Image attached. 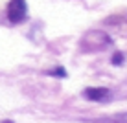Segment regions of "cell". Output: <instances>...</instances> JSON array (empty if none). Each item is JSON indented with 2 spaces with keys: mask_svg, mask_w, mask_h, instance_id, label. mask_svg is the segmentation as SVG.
Here are the masks:
<instances>
[{
  "mask_svg": "<svg viewBox=\"0 0 127 123\" xmlns=\"http://www.w3.org/2000/svg\"><path fill=\"white\" fill-rule=\"evenodd\" d=\"M28 17V6H26V0H11L7 4V19L13 24H20L26 20Z\"/></svg>",
  "mask_w": 127,
  "mask_h": 123,
  "instance_id": "obj_1",
  "label": "cell"
},
{
  "mask_svg": "<svg viewBox=\"0 0 127 123\" xmlns=\"http://www.w3.org/2000/svg\"><path fill=\"white\" fill-rule=\"evenodd\" d=\"M83 96L90 101H101L109 96V88H85Z\"/></svg>",
  "mask_w": 127,
  "mask_h": 123,
  "instance_id": "obj_2",
  "label": "cell"
},
{
  "mask_svg": "<svg viewBox=\"0 0 127 123\" xmlns=\"http://www.w3.org/2000/svg\"><path fill=\"white\" fill-rule=\"evenodd\" d=\"M124 61H125L124 53H114V55H112V59H111V63L114 64V66H118V64H124Z\"/></svg>",
  "mask_w": 127,
  "mask_h": 123,
  "instance_id": "obj_3",
  "label": "cell"
},
{
  "mask_svg": "<svg viewBox=\"0 0 127 123\" xmlns=\"http://www.w3.org/2000/svg\"><path fill=\"white\" fill-rule=\"evenodd\" d=\"M52 75H55V77H66V72H64V68H55L54 72H50Z\"/></svg>",
  "mask_w": 127,
  "mask_h": 123,
  "instance_id": "obj_4",
  "label": "cell"
},
{
  "mask_svg": "<svg viewBox=\"0 0 127 123\" xmlns=\"http://www.w3.org/2000/svg\"><path fill=\"white\" fill-rule=\"evenodd\" d=\"M118 123H127V114H124V116H118Z\"/></svg>",
  "mask_w": 127,
  "mask_h": 123,
  "instance_id": "obj_5",
  "label": "cell"
},
{
  "mask_svg": "<svg viewBox=\"0 0 127 123\" xmlns=\"http://www.w3.org/2000/svg\"><path fill=\"white\" fill-rule=\"evenodd\" d=\"M2 123H13V121H2Z\"/></svg>",
  "mask_w": 127,
  "mask_h": 123,
  "instance_id": "obj_6",
  "label": "cell"
}]
</instances>
